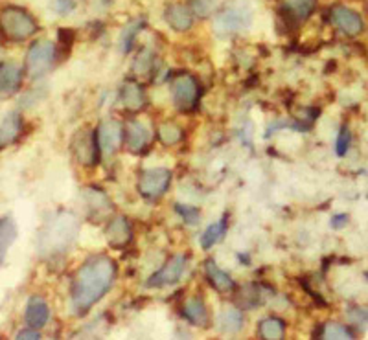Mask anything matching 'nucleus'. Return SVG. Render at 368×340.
<instances>
[{"label": "nucleus", "instance_id": "28", "mask_svg": "<svg viewBox=\"0 0 368 340\" xmlns=\"http://www.w3.org/2000/svg\"><path fill=\"white\" fill-rule=\"evenodd\" d=\"M220 6V0H192V11L199 17H208Z\"/></svg>", "mask_w": 368, "mask_h": 340}, {"label": "nucleus", "instance_id": "22", "mask_svg": "<svg viewBox=\"0 0 368 340\" xmlns=\"http://www.w3.org/2000/svg\"><path fill=\"white\" fill-rule=\"evenodd\" d=\"M282 6L287 15L297 21H306L315 11L317 0H282Z\"/></svg>", "mask_w": 368, "mask_h": 340}, {"label": "nucleus", "instance_id": "25", "mask_svg": "<svg viewBox=\"0 0 368 340\" xmlns=\"http://www.w3.org/2000/svg\"><path fill=\"white\" fill-rule=\"evenodd\" d=\"M158 138L164 145H175L183 140V131L175 123H163L158 127Z\"/></svg>", "mask_w": 368, "mask_h": 340}, {"label": "nucleus", "instance_id": "16", "mask_svg": "<svg viewBox=\"0 0 368 340\" xmlns=\"http://www.w3.org/2000/svg\"><path fill=\"white\" fill-rule=\"evenodd\" d=\"M123 142L131 151L135 153H140L142 149L148 145L149 142V133L140 122H129L123 127Z\"/></svg>", "mask_w": 368, "mask_h": 340}, {"label": "nucleus", "instance_id": "27", "mask_svg": "<svg viewBox=\"0 0 368 340\" xmlns=\"http://www.w3.org/2000/svg\"><path fill=\"white\" fill-rule=\"evenodd\" d=\"M140 28H142V22L136 21L133 22V24H129V26L122 31V37H120V48H122L123 53L131 52L133 41H135V37L138 35Z\"/></svg>", "mask_w": 368, "mask_h": 340}, {"label": "nucleus", "instance_id": "33", "mask_svg": "<svg viewBox=\"0 0 368 340\" xmlns=\"http://www.w3.org/2000/svg\"><path fill=\"white\" fill-rule=\"evenodd\" d=\"M329 225H332L333 230H341V228H344L348 225V215L347 214L333 215L332 221H329Z\"/></svg>", "mask_w": 368, "mask_h": 340}, {"label": "nucleus", "instance_id": "36", "mask_svg": "<svg viewBox=\"0 0 368 340\" xmlns=\"http://www.w3.org/2000/svg\"><path fill=\"white\" fill-rule=\"evenodd\" d=\"M367 199H368V193H367Z\"/></svg>", "mask_w": 368, "mask_h": 340}, {"label": "nucleus", "instance_id": "3", "mask_svg": "<svg viewBox=\"0 0 368 340\" xmlns=\"http://www.w3.org/2000/svg\"><path fill=\"white\" fill-rule=\"evenodd\" d=\"M56 59V44L52 41H37L26 53V72L30 78H43L53 65Z\"/></svg>", "mask_w": 368, "mask_h": 340}, {"label": "nucleus", "instance_id": "32", "mask_svg": "<svg viewBox=\"0 0 368 340\" xmlns=\"http://www.w3.org/2000/svg\"><path fill=\"white\" fill-rule=\"evenodd\" d=\"M348 319L352 320L354 324H357V326H367L368 324V307H357V309H352L350 313H348Z\"/></svg>", "mask_w": 368, "mask_h": 340}, {"label": "nucleus", "instance_id": "23", "mask_svg": "<svg viewBox=\"0 0 368 340\" xmlns=\"http://www.w3.org/2000/svg\"><path fill=\"white\" fill-rule=\"evenodd\" d=\"M225 234H227V219H220V221L210 225V227L203 232L201 249L210 250L214 244H218L221 239H223Z\"/></svg>", "mask_w": 368, "mask_h": 340}, {"label": "nucleus", "instance_id": "2", "mask_svg": "<svg viewBox=\"0 0 368 340\" xmlns=\"http://www.w3.org/2000/svg\"><path fill=\"white\" fill-rule=\"evenodd\" d=\"M37 30H39L37 21L26 9L19 6H8L0 11V31L8 41L22 43L30 39L31 35H36Z\"/></svg>", "mask_w": 368, "mask_h": 340}, {"label": "nucleus", "instance_id": "12", "mask_svg": "<svg viewBox=\"0 0 368 340\" xmlns=\"http://www.w3.org/2000/svg\"><path fill=\"white\" fill-rule=\"evenodd\" d=\"M133 237L131 225L126 217H114L107 227V241L114 249H123Z\"/></svg>", "mask_w": 368, "mask_h": 340}, {"label": "nucleus", "instance_id": "29", "mask_svg": "<svg viewBox=\"0 0 368 340\" xmlns=\"http://www.w3.org/2000/svg\"><path fill=\"white\" fill-rule=\"evenodd\" d=\"M350 129H348L347 125L341 127V131H339V136H337V142H335V153L339 155V157H344V155L348 153V148H350Z\"/></svg>", "mask_w": 368, "mask_h": 340}, {"label": "nucleus", "instance_id": "20", "mask_svg": "<svg viewBox=\"0 0 368 340\" xmlns=\"http://www.w3.org/2000/svg\"><path fill=\"white\" fill-rule=\"evenodd\" d=\"M120 101L128 110H140L145 103L144 92H142L140 85L128 81L120 91Z\"/></svg>", "mask_w": 368, "mask_h": 340}, {"label": "nucleus", "instance_id": "19", "mask_svg": "<svg viewBox=\"0 0 368 340\" xmlns=\"http://www.w3.org/2000/svg\"><path fill=\"white\" fill-rule=\"evenodd\" d=\"M184 319L188 320L193 326L205 327L208 324V309H206L205 302L201 298H190L186 304H184L183 309Z\"/></svg>", "mask_w": 368, "mask_h": 340}, {"label": "nucleus", "instance_id": "6", "mask_svg": "<svg viewBox=\"0 0 368 340\" xmlns=\"http://www.w3.org/2000/svg\"><path fill=\"white\" fill-rule=\"evenodd\" d=\"M184 267H186V259L184 256H173L170 257L166 263L163 265V269H158L155 274L149 276V279L145 282V287L149 289H163L168 285L177 284L184 272Z\"/></svg>", "mask_w": 368, "mask_h": 340}, {"label": "nucleus", "instance_id": "11", "mask_svg": "<svg viewBox=\"0 0 368 340\" xmlns=\"http://www.w3.org/2000/svg\"><path fill=\"white\" fill-rule=\"evenodd\" d=\"M28 327L34 329H43L50 320V307L41 297H31L26 304V313H24Z\"/></svg>", "mask_w": 368, "mask_h": 340}, {"label": "nucleus", "instance_id": "15", "mask_svg": "<svg viewBox=\"0 0 368 340\" xmlns=\"http://www.w3.org/2000/svg\"><path fill=\"white\" fill-rule=\"evenodd\" d=\"M22 133V118L19 113H9L0 123V149L9 148L17 142Z\"/></svg>", "mask_w": 368, "mask_h": 340}, {"label": "nucleus", "instance_id": "35", "mask_svg": "<svg viewBox=\"0 0 368 340\" xmlns=\"http://www.w3.org/2000/svg\"><path fill=\"white\" fill-rule=\"evenodd\" d=\"M56 8L59 14H66V11H71V9L74 8V2H72V0H57Z\"/></svg>", "mask_w": 368, "mask_h": 340}, {"label": "nucleus", "instance_id": "10", "mask_svg": "<svg viewBox=\"0 0 368 340\" xmlns=\"http://www.w3.org/2000/svg\"><path fill=\"white\" fill-rule=\"evenodd\" d=\"M22 85V68L14 61L0 63V98L14 96Z\"/></svg>", "mask_w": 368, "mask_h": 340}, {"label": "nucleus", "instance_id": "8", "mask_svg": "<svg viewBox=\"0 0 368 340\" xmlns=\"http://www.w3.org/2000/svg\"><path fill=\"white\" fill-rule=\"evenodd\" d=\"M74 151H76V157H78V160L81 162V164H87V166H94V164H98L101 155L98 131L79 133V135L76 136Z\"/></svg>", "mask_w": 368, "mask_h": 340}, {"label": "nucleus", "instance_id": "24", "mask_svg": "<svg viewBox=\"0 0 368 340\" xmlns=\"http://www.w3.org/2000/svg\"><path fill=\"white\" fill-rule=\"evenodd\" d=\"M284 335H285V326L280 319L269 316V319L260 322V336H262V339L278 340V339H284Z\"/></svg>", "mask_w": 368, "mask_h": 340}, {"label": "nucleus", "instance_id": "7", "mask_svg": "<svg viewBox=\"0 0 368 340\" xmlns=\"http://www.w3.org/2000/svg\"><path fill=\"white\" fill-rule=\"evenodd\" d=\"M252 21V15L247 8H230L215 17V31L221 35H230L247 28Z\"/></svg>", "mask_w": 368, "mask_h": 340}, {"label": "nucleus", "instance_id": "31", "mask_svg": "<svg viewBox=\"0 0 368 340\" xmlns=\"http://www.w3.org/2000/svg\"><path fill=\"white\" fill-rule=\"evenodd\" d=\"M151 65H153L151 53L145 52V53H142V56H138V59L135 61V66H133V68H135L136 74H145Z\"/></svg>", "mask_w": 368, "mask_h": 340}, {"label": "nucleus", "instance_id": "5", "mask_svg": "<svg viewBox=\"0 0 368 340\" xmlns=\"http://www.w3.org/2000/svg\"><path fill=\"white\" fill-rule=\"evenodd\" d=\"M171 94H173V103L179 110H192L199 101V83L198 79L190 74H183L175 78L171 85Z\"/></svg>", "mask_w": 368, "mask_h": 340}, {"label": "nucleus", "instance_id": "34", "mask_svg": "<svg viewBox=\"0 0 368 340\" xmlns=\"http://www.w3.org/2000/svg\"><path fill=\"white\" fill-rule=\"evenodd\" d=\"M17 339L19 340H36L41 339V333L39 329H34V327H28V329H22V331L17 333Z\"/></svg>", "mask_w": 368, "mask_h": 340}, {"label": "nucleus", "instance_id": "17", "mask_svg": "<svg viewBox=\"0 0 368 340\" xmlns=\"http://www.w3.org/2000/svg\"><path fill=\"white\" fill-rule=\"evenodd\" d=\"M17 225L11 217H0V267L4 265L6 254L17 239Z\"/></svg>", "mask_w": 368, "mask_h": 340}, {"label": "nucleus", "instance_id": "21", "mask_svg": "<svg viewBox=\"0 0 368 340\" xmlns=\"http://www.w3.org/2000/svg\"><path fill=\"white\" fill-rule=\"evenodd\" d=\"M218 327L220 331L228 333V335H234L243 327V313L241 309H236V307H227L220 313L218 316Z\"/></svg>", "mask_w": 368, "mask_h": 340}, {"label": "nucleus", "instance_id": "26", "mask_svg": "<svg viewBox=\"0 0 368 340\" xmlns=\"http://www.w3.org/2000/svg\"><path fill=\"white\" fill-rule=\"evenodd\" d=\"M322 339H333V340H352L354 339V333L344 327L342 324L329 322L326 324L324 329H322Z\"/></svg>", "mask_w": 368, "mask_h": 340}, {"label": "nucleus", "instance_id": "4", "mask_svg": "<svg viewBox=\"0 0 368 340\" xmlns=\"http://www.w3.org/2000/svg\"><path fill=\"white\" fill-rule=\"evenodd\" d=\"M171 182V171L166 168L145 170L138 179V192L149 201H157L168 192Z\"/></svg>", "mask_w": 368, "mask_h": 340}, {"label": "nucleus", "instance_id": "14", "mask_svg": "<svg viewBox=\"0 0 368 340\" xmlns=\"http://www.w3.org/2000/svg\"><path fill=\"white\" fill-rule=\"evenodd\" d=\"M101 153H114L123 140V129L116 122H106L98 129Z\"/></svg>", "mask_w": 368, "mask_h": 340}, {"label": "nucleus", "instance_id": "1", "mask_svg": "<svg viewBox=\"0 0 368 340\" xmlns=\"http://www.w3.org/2000/svg\"><path fill=\"white\" fill-rule=\"evenodd\" d=\"M116 278V265L109 256H94L81 265L72 282V309L85 314L106 297Z\"/></svg>", "mask_w": 368, "mask_h": 340}, {"label": "nucleus", "instance_id": "9", "mask_svg": "<svg viewBox=\"0 0 368 340\" xmlns=\"http://www.w3.org/2000/svg\"><path fill=\"white\" fill-rule=\"evenodd\" d=\"M332 22L335 24V28H339L342 34L350 35V37H355L364 30V22L361 15L347 6H335L332 9Z\"/></svg>", "mask_w": 368, "mask_h": 340}, {"label": "nucleus", "instance_id": "13", "mask_svg": "<svg viewBox=\"0 0 368 340\" xmlns=\"http://www.w3.org/2000/svg\"><path fill=\"white\" fill-rule=\"evenodd\" d=\"M168 26L175 31H188L193 24V11L183 4H171L164 14Z\"/></svg>", "mask_w": 368, "mask_h": 340}, {"label": "nucleus", "instance_id": "18", "mask_svg": "<svg viewBox=\"0 0 368 340\" xmlns=\"http://www.w3.org/2000/svg\"><path fill=\"white\" fill-rule=\"evenodd\" d=\"M206 276H208V279H210L212 287H214L218 292L227 294V292L234 291V279L230 278L228 272L221 271L220 267L215 265L212 259L210 262H206Z\"/></svg>", "mask_w": 368, "mask_h": 340}, {"label": "nucleus", "instance_id": "30", "mask_svg": "<svg viewBox=\"0 0 368 340\" xmlns=\"http://www.w3.org/2000/svg\"><path fill=\"white\" fill-rule=\"evenodd\" d=\"M175 210H177V214H179L180 217L184 219V221L188 222V225H198L199 217H201V214H199V210L193 208V206L175 205Z\"/></svg>", "mask_w": 368, "mask_h": 340}]
</instances>
